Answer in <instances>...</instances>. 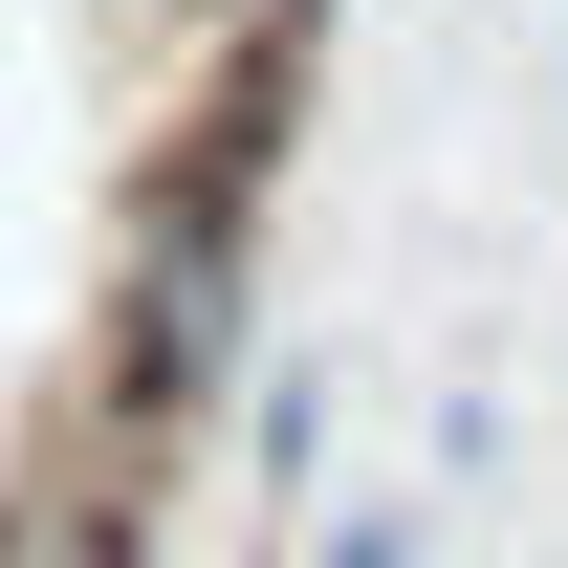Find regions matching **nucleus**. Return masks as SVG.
Segmentation results:
<instances>
[{"label":"nucleus","instance_id":"1","mask_svg":"<svg viewBox=\"0 0 568 568\" xmlns=\"http://www.w3.org/2000/svg\"><path fill=\"white\" fill-rule=\"evenodd\" d=\"M67 372H88L132 437H175V459H197V437L241 416V372H263V241L88 219V328H67Z\"/></svg>","mask_w":568,"mask_h":568},{"label":"nucleus","instance_id":"2","mask_svg":"<svg viewBox=\"0 0 568 568\" xmlns=\"http://www.w3.org/2000/svg\"><path fill=\"white\" fill-rule=\"evenodd\" d=\"M197 459H241L263 547H306V525H328V372H306V351H263V372H241V416H219Z\"/></svg>","mask_w":568,"mask_h":568},{"label":"nucleus","instance_id":"3","mask_svg":"<svg viewBox=\"0 0 568 568\" xmlns=\"http://www.w3.org/2000/svg\"><path fill=\"white\" fill-rule=\"evenodd\" d=\"M0 568H153V525H88V503L0 481Z\"/></svg>","mask_w":568,"mask_h":568},{"label":"nucleus","instance_id":"4","mask_svg":"<svg viewBox=\"0 0 568 568\" xmlns=\"http://www.w3.org/2000/svg\"><path fill=\"white\" fill-rule=\"evenodd\" d=\"M284 568H437V547H416V525H394V503H328V525H306V547H284Z\"/></svg>","mask_w":568,"mask_h":568},{"label":"nucleus","instance_id":"5","mask_svg":"<svg viewBox=\"0 0 568 568\" xmlns=\"http://www.w3.org/2000/svg\"><path fill=\"white\" fill-rule=\"evenodd\" d=\"M547 88H568V0H547Z\"/></svg>","mask_w":568,"mask_h":568}]
</instances>
